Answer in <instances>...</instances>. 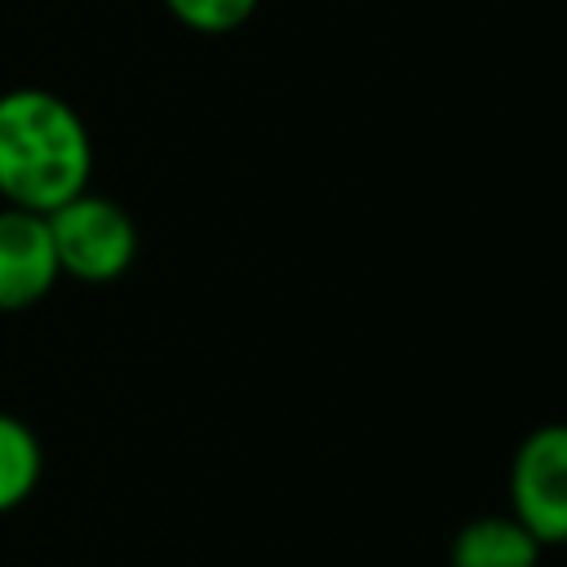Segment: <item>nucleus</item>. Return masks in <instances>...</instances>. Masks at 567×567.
Masks as SVG:
<instances>
[{"label": "nucleus", "mask_w": 567, "mask_h": 567, "mask_svg": "<svg viewBox=\"0 0 567 567\" xmlns=\"http://www.w3.org/2000/svg\"><path fill=\"white\" fill-rule=\"evenodd\" d=\"M540 549L514 514H478L452 536L447 567H536Z\"/></svg>", "instance_id": "39448f33"}, {"label": "nucleus", "mask_w": 567, "mask_h": 567, "mask_svg": "<svg viewBox=\"0 0 567 567\" xmlns=\"http://www.w3.org/2000/svg\"><path fill=\"white\" fill-rule=\"evenodd\" d=\"M44 217H49L58 270L80 284H111L128 275V266L137 261V248H142L137 221L111 195L80 190Z\"/></svg>", "instance_id": "f03ea898"}, {"label": "nucleus", "mask_w": 567, "mask_h": 567, "mask_svg": "<svg viewBox=\"0 0 567 567\" xmlns=\"http://www.w3.org/2000/svg\"><path fill=\"white\" fill-rule=\"evenodd\" d=\"M40 474H44L40 434L22 416L0 412V514L18 509L40 487Z\"/></svg>", "instance_id": "423d86ee"}, {"label": "nucleus", "mask_w": 567, "mask_h": 567, "mask_svg": "<svg viewBox=\"0 0 567 567\" xmlns=\"http://www.w3.org/2000/svg\"><path fill=\"white\" fill-rule=\"evenodd\" d=\"M93 137L84 115L53 89L0 93V199L31 213H53L89 190Z\"/></svg>", "instance_id": "f257e3e1"}, {"label": "nucleus", "mask_w": 567, "mask_h": 567, "mask_svg": "<svg viewBox=\"0 0 567 567\" xmlns=\"http://www.w3.org/2000/svg\"><path fill=\"white\" fill-rule=\"evenodd\" d=\"M62 279L49 217L31 208H0V315L31 310Z\"/></svg>", "instance_id": "20e7f679"}, {"label": "nucleus", "mask_w": 567, "mask_h": 567, "mask_svg": "<svg viewBox=\"0 0 567 567\" xmlns=\"http://www.w3.org/2000/svg\"><path fill=\"white\" fill-rule=\"evenodd\" d=\"M509 514L549 549L567 536V430H532L509 461Z\"/></svg>", "instance_id": "7ed1b4c3"}, {"label": "nucleus", "mask_w": 567, "mask_h": 567, "mask_svg": "<svg viewBox=\"0 0 567 567\" xmlns=\"http://www.w3.org/2000/svg\"><path fill=\"white\" fill-rule=\"evenodd\" d=\"M257 4H261V0H164V9H168L182 27H190V31H199V35L239 31V27L257 13Z\"/></svg>", "instance_id": "0eeeda50"}]
</instances>
